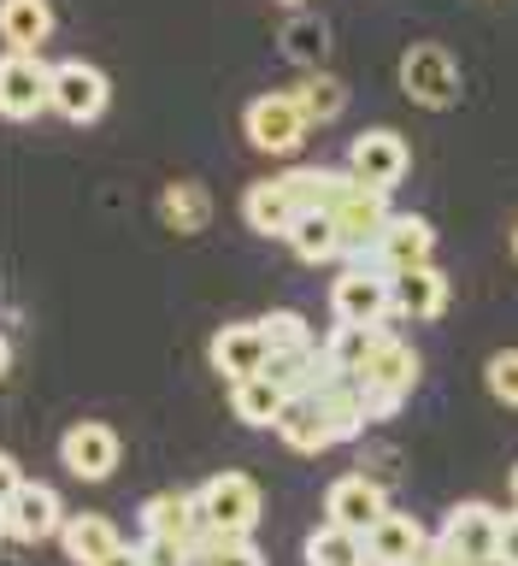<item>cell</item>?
<instances>
[{
    "label": "cell",
    "instance_id": "cell-1",
    "mask_svg": "<svg viewBox=\"0 0 518 566\" xmlns=\"http://www.w3.org/2000/svg\"><path fill=\"white\" fill-rule=\"evenodd\" d=\"M360 384H366V401H371V419H395L406 396L419 389V348L406 343V336H378V348L366 354V366H360Z\"/></svg>",
    "mask_w": 518,
    "mask_h": 566
},
{
    "label": "cell",
    "instance_id": "cell-2",
    "mask_svg": "<svg viewBox=\"0 0 518 566\" xmlns=\"http://www.w3.org/2000/svg\"><path fill=\"white\" fill-rule=\"evenodd\" d=\"M307 130H313V118H307V106H300L295 88L254 95V101H247V113H242L247 148H260V154H272V159H295L300 142H307Z\"/></svg>",
    "mask_w": 518,
    "mask_h": 566
},
{
    "label": "cell",
    "instance_id": "cell-3",
    "mask_svg": "<svg viewBox=\"0 0 518 566\" xmlns=\"http://www.w3.org/2000/svg\"><path fill=\"white\" fill-rule=\"evenodd\" d=\"M401 88L424 113H448L459 101V60L442 42H413L401 53Z\"/></svg>",
    "mask_w": 518,
    "mask_h": 566
},
{
    "label": "cell",
    "instance_id": "cell-4",
    "mask_svg": "<svg viewBox=\"0 0 518 566\" xmlns=\"http://www.w3.org/2000/svg\"><path fill=\"white\" fill-rule=\"evenodd\" d=\"M0 113L12 124H30V118L53 113V65L42 53L7 48V60H0Z\"/></svg>",
    "mask_w": 518,
    "mask_h": 566
},
{
    "label": "cell",
    "instance_id": "cell-5",
    "mask_svg": "<svg viewBox=\"0 0 518 566\" xmlns=\"http://www.w3.org/2000/svg\"><path fill=\"white\" fill-rule=\"evenodd\" d=\"M71 513L60 507V495H53L47 484H7V495H0V525H7L12 543H47L60 537Z\"/></svg>",
    "mask_w": 518,
    "mask_h": 566
},
{
    "label": "cell",
    "instance_id": "cell-6",
    "mask_svg": "<svg viewBox=\"0 0 518 566\" xmlns=\"http://www.w3.org/2000/svg\"><path fill=\"white\" fill-rule=\"evenodd\" d=\"M431 254H436V224L419 219V212H395V219L383 224V237L353 254V265H378V272L395 277V272H406V265H424Z\"/></svg>",
    "mask_w": 518,
    "mask_h": 566
},
{
    "label": "cell",
    "instance_id": "cell-7",
    "mask_svg": "<svg viewBox=\"0 0 518 566\" xmlns=\"http://www.w3.org/2000/svg\"><path fill=\"white\" fill-rule=\"evenodd\" d=\"M330 307H336V318H353V325H389L395 318V277L378 272V265L348 260L330 290Z\"/></svg>",
    "mask_w": 518,
    "mask_h": 566
},
{
    "label": "cell",
    "instance_id": "cell-8",
    "mask_svg": "<svg viewBox=\"0 0 518 566\" xmlns=\"http://www.w3.org/2000/svg\"><path fill=\"white\" fill-rule=\"evenodd\" d=\"M330 212H336V224H342V237H348V260L360 254V248L378 242L383 224L395 219V207H389V189H371V184H360L353 171L342 177V189H336Z\"/></svg>",
    "mask_w": 518,
    "mask_h": 566
},
{
    "label": "cell",
    "instance_id": "cell-9",
    "mask_svg": "<svg viewBox=\"0 0 518 566\" xmlns=\"http://www.w3.org/2000/svg\"><path fill=\"white\" fill-rule=\"evenodd\" d=\"M260 507H265V495H260V484L247 472H219V478H207V484H201L207 525L230 531V537H254Z\"/></svg>",
    "mask_w": 518,
    "mask_h": 566
},
{
    "label": "cell",
    "instance_id": "cell-10",
    "mask_svg": "<svg viewBox=\"0 0 518 566\" xmlns=\"http://www.w3.org/2000/svg\"><path fill=\"white\" fill-rule=\"evenodd\" d=\"M118 460H124V442H118L113 424H101V419H77L60 437V467L71 478H83V484H106V478L118 472Z\"/></svg>",
    "mask_w": 518,
    "mask_h": 566
},
{
    "label": "cell",
    "instance_id": "cell-11",
    "mask_svg": "<svg viewBox=\"0 0 518 566\" xmlns=\"http://www.w3.org/2000/svg\"><path fill=\"white\" fill-rule=\"evenodd\" d=\"M406 166H413V148H406L401 130H383V124H378V130H360L348 142V171L360 177V184H371V189L395 195Z\"/></svg>",
    "mask_w": 518,
    "mask_h": 566
},
{
    "label": "cell",
    "instance_id": "cell-12",
    "mask_svg": "<svg viewBox=\"0 0 518 566\" xmlns=\"http://www.w3.org/2000/svg\"><path fill=\"white\" fill-rule=\"evenodd\" d=\"M501 525H507L501 507H489V502H454L448 520L436 525V537L448 543L454 555H466V560H501Z\"/></svg>",
    "mask_w": 518,
    "mask_h": 566
},
{
    "label": "cell",
    "instance_id": "cell-13",
    "mask_svg": "<svg viewBox=\"0 0 518 566\" xmlns=\"http://www.w3.org/2000/svg\"><path fill=\"white\" fill-rule=\"evenodd\" d=\"M113 101V83H106L101 65L88 60H60L53 65V113L65 124H95Z\"/></svg>",
    "mask_w": 518,
    "mask_h": 566
},
{
    "label": "cell",
    "instance_id": "cell-14",
    "mask_svg": "<svg viewBox=\"0 0 518 566\" xmlns=\"http://www.w3.org/2000/svg\"><path fill=\"white\" fill-rule=\"evenodd\" d=\"M207 354H212V371L224 384H236V378H254V371L272 366V336H265L260 318H236V325H224L212 336Z\"/></svg>",
    "mask_w": 518,
    "mask_h": 566
},
{
    "label": "cell",
    "instance_id": "cell-15",
    "mask_svg": "<svg viewBox=\"0 0 518 566\" xmlns=\"http://www.w3.org/2000/svg\"><path fill=\"white\" fill-rule=\"evenodd\" d=\"M136 525H141V537H177V543H189L207 531V513H201V490H159L141 502L136 513Z\"/></svg>",
    "mask_w": 518,
    "mask_h": 566
},
{
    "label": "cell",
    "instance_id": "cell-16",
    "mask_svg": "<svg viewBox=\"0 0 518 566\" xmlns=\"http://www.w3.org/2000/svg\"><path fill=\"white\" fill-rule=\"evenodd\" d=\"M383 513H389V490H383L371 472H348V478H336V484L325 490V520H330V525L371 531Z\"/></svg>",
    "mask_w": 518,
    "mask_h": 566
},
{
    "label": "cell",
    "instance_id": "cell-17",
    "mask_svg": "<svg viewBox=\"0 0 518 566\" xmlns=\"http://www.w3.org/2000/svg\"><path fill=\"white\" fill-rule=\"evenodd\" d=\"M436 543V531H424L413 513L389 507L378 525L366 531V548H371V566H419V555Z\"/></svg>",
    "mask_w": 518,
    "mask_h": 566
},
{
    "label": "cell",
    "instance_id": "cell-18",
    "mask_svg": "<svg viewBox=\"0 0 518 566\" xmlns=\"http://www.w3.org/2000/svg\"><path fill=\"white\" fill-rule=\"evenodd\" d=\"M283 242L295 248L300 265H336V260H348V237H342V224H336L330 207H300Z\"/></svg>",
    "mask_w": 518,
    "mask_h": 566
},
{
    "label": "cell",
    "instance_id": "cell-19",
    "mask_svg": "<svg viewBox=\"0 0 518 566\" xmlns=\"http://www.w3.org/2000/svg\"><path fill=\"white\" fill-rule=\"evenodd\" d=\"M448 272H436L431 260L424 265H406V272H395V313L413 318V325H431V318L448 313Z\"/></svg>",
    "mask_w": 518,
    "mask_h": 566
},
{
    "label": "cell",
    "instance_id": "cell-20",
    "mask_svg": "<svg viewBox=\"0 0 518 566\" xmlns=\"http://www.w3.org/2000/svg\"><path fill=\"white\" fill-rule=\"evenodd\" d=\"M295 212L300 207H295V195L283 177H260V184H247V195H242V219L254 237H289Z\"/></svg>",
    "mask_w": 518,
    "mask_h": 566
},
{
    "label": "cell",
    "instance_id": "cell-21",
    "mask_svg": "<svg viewBox=\"0 0 518 566\" xmlns=\"http://www.w3.org/2000/svg\"><path fill=\"white\" fill-rule=\"evenodd\" d=\"M283 407H289V389H283L272 371H254V378H236L230 384V413L254 431H277Z\"/></svg>",
    "mask_w": 518,
    "mask_h": 566
},
{
    "label": "cell",
    "instance_id": "cell-22",
    "mask_svg": "<svg viewBox=\"0 0 518 566\" xmlns=\"http://www.w3.org/2000/svg\"><path fill=\"white\" fill-rule=\"evenodd\" d=\"M277 437L289 442L295 454L336 449V431H330V419H325V407H318L313 389H307V396H289V407H283V419H277Z\"/></svg>",
    "mask_w": 518,
    "mask_h": 566
},
{
    "label": "cell",
    "instance_id": "cell-23",
    "mask_svg": "<svg viewBox=\"0 0 518 566\" xmlns=\"http://www.w3.org/2000/svg\"><path fill=\"white\" fill-rule=\"evenodd\" d=\"M118 543L124 537H118V525L106 520V513H71L65 531H60V548H65L71 566H101Z\"/></svg>",
    "mask_w": 518,
    "mask_h": 566
},
{
    "label": "cell",
    "instance_id": "cell-24",
    "mask_svg": "<svg viewBox=\"0 0 518 566\" xmlns=\"http://www.w3.org/2000/svg\"><path fill=\"white\" fill-rule=\"evenodd\" d=\"M0 35H7V48L42 53L53 35V7L47 0H0Z\"/></svg>",
    "mask_w": 518,
    "mask_h": 566
},
{
    "label": "cell",
    "instance_id": "cell-25",
    "mask_svg": "<svg viewBox=\"0 0 518 566\" xmlns=\"http://www.w3.org/2000/svg\"><path fill=\"white\" fill-rule=\"evenodd\" d=\"M159 219H166L177 237H194V230H207V219H212V195H207V184H194V177H183V184H166V195H159Z\"/></svg>",
    "mask_w": 518,
    "mask_h": 566
},
{
    "label": "cell",
    "instance_id": "cell-26",
    "mask_svg": "<svg viewBox=\"0 0 518 566\" xmlns=\"http://www.w3.org/2000/svg\"><path fill=\"white\" fill-rule=\"evenodd\" d=\"M277 53L283 60H295V65H325V53H330V24L318 12H295L289 24L277 30Z\"/></svg>",
    "mask_w": 518,
    "mask_h": 566
},
{
    "label": "cell",
    "instance_id": "cell-27",
    "mask_svg": "<svg viewBox=\"0 0 518 566\" xmlns=\"http://www.w3.org/2000/svg\"><path fill=\"white\" fill-rule=\"evenodd\" d=\"M307 566H371V548H366V531H348V525H318L307 537Z\"/></svg>",
    "mask_w": 518,
    "mask_h": 566
},
{
    "label": "cell",
    "instance_id": "cell-28",
    "mask_svg": "<svg viewBox=\"0 0 518 566\" xmlns=\"http://www.w3.org/2000/svg\"><path fill=\"white\" fill-rule=\"evenodd\" d=\"M295 95H300V106H307L313 124H336L348 113V83L336 77V71H325V65H313L307 77L295 83Z\"/></svg>",
    "mask_w": 518,
    "mask_h": 566
},
{
    "label": "cell",
    "instance_id": "cell-29",
    "mask_svg": "<svg viewBox=\"0 0 518 566\" xmlns=\"http://www.w3.org/2000/svg\"><path fill=\"white\" fill-rule=\"evenodd\" d=\"M378 336H383V325H353V318H336V331H330V336H318V348H325V360H330V366L360 371V366H366V354L378 348Z\"/></svg>",
    "mask_w": 518,
    "mask_h": 566
},
{
    "label": "cell",
    "instance_id": "cell-30",
    "mask_svg": "<svg viewBox=\"0 0 518 566\" xmlns=\"http://www.w3.org/2000/svg\"><path fill=\"white\" fill-rule=\"evenodd\" d=\"M194 566H265V555L254 548V537H230V531L207 525L194 537Z\"/></svg>",
    "mask_w": 518,
    "mask_h": 566
},
{
    "label": "cell",
    "instance_id": "cell-31",
    "mask_svg": "<svg viewBox=\"0 0 518 566\" xmlns=\"http://www.w3.org/2000/svg\"><path fill=\"white\" fill-rule=\"evenodd\" d=\"M277 177L289 184L295 207H330L336 189H342V177H348V166L342 171H330V166H289V171H277Z\"/></svg>",
    "mask_w": 518,
    "mask_h": 566
},
{
    "label": "cell",
    "instance_id": "cell-32",
    "mask_svg": "<svg viewBox=\"0 0 518 566\" xmlns=\"http://www.w3.org/2000/svg\"><path fill=\"white\" fill-rule=\"evenodd\" d=\"M260 325L272 336V348H313V325H307V313H295V307L260 313Z\"/></svg>",
    "mask_w": 518,
    "mask_h": 566
},
{
    "label": "cell",
    "instance_id": "cell-33",
    "mask_svg": "<svg viewBox=\"0 0 518 566\" xmlns=\"http://www.w3.org/2000/svg\"><path fill=\"white\" fill-rule=\"evenodd\" d=\"M484 384H489V396L501 401V407H518V348L489 354V366H484Z\"/></svg>",
    "mask_w": 518,
    "mask_h": 566
},
{
    "label": "cell",
    "instance_id": "cell-34",
    "mask_svg": "<svg viewBox=\"0 0 518 566\" xmlns=\"http://www.w3.org/2000/svg\"><path fill=\"white\" fill-rule=\"evenodd\" d=\"M141 566H194V548L177 537H141Z\"/></svg>",
    "mask_w": 518,
    "mask_h": 566
},
{
    "label": "cell",
    "instance_id": "cell-35",
    "mask_svg": "<svg viewBox=\"0 0 518 566\" xmlns=\"http://www.w3.org/2000/svg\"><path fill=\"white\" fill-rule=\"evenodd\" d=\"M419 566H507V555H501V560H466V555H454V548L436 537V543L419 555Z\"/></svg>",
    "mask_w": 518,
    "mask_h": 566
},
{
    "label": "cell",
    "instance_id": "cell-36",
    "mask_svg": "<svg viewBox=\"0 0 518 566\" xmlns=\"http://www.w3.org/2000/svg\"><path fill=\"white\" fill-rule=\"evenodd\" d=\"M501 555H507V566H518V507L507 513V525H501Z\"/></svg>",
    "mask_w": 518,
    "mask_h": 566
},
{
    "label": "cell",
    "instance_id": "cell-37",
    "mask_svg": "<svg viewBox=\"0 0 518 566\" xmlns=\"http://www.w3.org/2000/svg\"><path fill=\"white\" fill-rule=\"evenodd\" d=\"M101 566H141V548H130V543H118L113 555H106Z\"/></svg>",
    "mask_w": 518,
    "mask_h": 566
},
{
    "label": "cell",
    "instance_id": "cell-38",
    "mask_svg": "<svg viewBox=\"0 0 518 566\" xmlns=\"http://www.w3.org/2000/svg\"><path fill=\"white\" fill-rule=\"evenodd\" d=\"M0 484H24V472H18V460H12V454L0 460Z\"/></svg>",
    "mask_w": 518,
    "mask_h": 566
},
{
    "label": "cell",
    "instance_id": "cell-39",
    "mask_svg": "<svg viewBox=\"0 0 518 566\" xmlns=\"http://www.w3.org/2000/svg\"><path fill=\"white\" fill-rule=\"evenodd\" d=\"M512 507H518V467H512Z\"/></svg>",
    "mask_w": 518,
    "mask_h": 566
},
{
    "label": "cell",
    "instance_id": "cell-40",
    "mask_svg": "<svg viewBox=\"0 0 518 566\" xmlns=\"http://www.w3.org/2000/svg\"><path fill=\"white\" fill-rule=\"evenodd\" d=\"M283 7H307V0H283Z\"/></svg>",
    "mask_w": 518,
    "mask_h": 566
},
{
    "label": "cell",
    "instance_id": "cell-41",
    "mask_svg": "<svg viewBox=\"0 0 518 566\" xmlns=\"http://www.w3.org/2000/svg\"><path fill=\"white\" fill-rule=\"evenodd\" d=\"M512 254H518V230H512Z\"/></svg>",
    "mask_w": 518,
    "mask_h": 566
}]
</instances>
